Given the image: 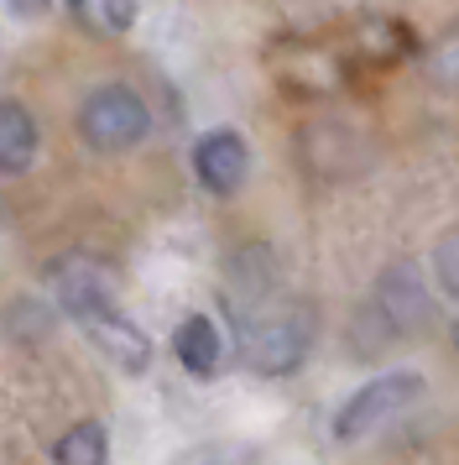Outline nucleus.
I'll list each match as a JSON object with an SVG mask.
<instances>
[{
	"mask_svg": "<svg viewBox=\"0 0 459 465\" xmlns=\"http://www.w3.org/2000/svg\"><path fill=\"white\" fill-rule=\"evenodd\" d=\"M434 277H438V288L459 303V231L438 235V246H434Z\"/></svg>",
	"mask_w": 459,
	"mask_h": 465,
	"instance_id": "4468645a",
	"label": "nucleus"
},
{
	"mask_svg": "<svg viewBox=\"0 0 459 465\" xmlns=\"http://www.w3.org/2000/svg\"><path fill=\"white\" fill-rule=\"evenodd\" d=\"M73 131H79V142L89 152L121 157V152H136L151 136V105L131 84H100L83 94Z\"/></svg>",
	"mask_w": 459,
	"mask_h": 465,
	"instance_id": "f03ea898",
	"label": "nucleus"
},
{
	"mask_svg": "<svg viewBox=\"0 0 459 465\" xmlns=\"http://www.w3.org/2000/svg\"><path fill=\"white\" fill-rule=\"evenodd\" d=\"M11 11L16 16H37V11H47V0H11Z\"/></svg>",
	"mask_w": 459,
	"mask_h": 465,
	"instance_id": "f3484780",
	"label": "nucleus"
},
{
	"mask_svg": "<svg viewBox=\"0 0 459 465\" xmlns=\"http://www.w3.org/2000/svg\"><path fill=\"white\" fill-rule=\"evenodd\" d=\"M360 43H366L371 58H402L407 37H402V26H392V22H360Z\"/></svg>",
	"mask_w": 459,
	"mask_h": 465,
	"instance_id": "2eb2a0df",
	"label": "nucleus"
},
{
	"mask_svg": "<svg viewBox=\"0 0 459 465\" xmlns=\"http://www.w3.org/2000/svg\"><path fill=\"white\" fill-rule=\"evenodd\" d=\"M434 324V293L423 282V267L417 262H392L386 272L376 277L371 298L360 303V314L350 324L355 356H376L396 340H413Z\"/></svg>",
	"mask_w": 459,
	"mask_h": 465,
	"instance_id": "f257e3e1",
	"label": "nucleus"
},
{
	"mask_svg": "<svg viewBox=\"0 0 459 465\" xmlns=\"http://www.w3.org/2000/svg\"><path fill=\"white\" fill-rule=\"evenodd\" d=\"M100 11H104L110 32H125V26L136 22V0H100Z\"/></svg>",
	"mask_w": 459,
	"mask_h": 465,
	"instance_id": "dca6fc26",
	"label": "nucleus"
},
{
	"mask_svg": "<svg viewBox=\"0 0 459 465\" xmlns=\"http://www.w3.org/2000/svg\"><path fill=\"white\" fill-rule=\"evenodd\" d=\"M47 288H53V303H58V314H68L73 324H94V319L115 314L121 309V282L115 272L94 262V256H58L53 267H47Z\"/></svg>",
	"mask_w": 459,
	"mask_h": 465,
	"instance_id": "7ed1b4c3",
	"label": "nucleus"
},
{
	"mask_svg": "<svg viewBox=\"0 0 459 465\" xmlns=\"http://www.w3.org/2000/svg\"><path fill=\"white\" fill-rule=\"evenodd\" d=\"M63 5H68V11H73V16H83V11H89V5H94V0H63Z\"/></svg>",
	"mask_w": 459,
	"mask_h": 465,
	"instance_id": "a211bd4d",
	"label": "nucleus"
},
{
	"mask_svg": "<svg viewBox=\"0 0 459 465\" xmlns=\"http://www.w3.org/2000/svg\"><path fill=\"white\" fill-rule=\"evenodd\" d=\"M0 231H5V214H0Z\"/></svg>",
	"mask_w": 459,
	"mask_h": 465,
	"instance_id": "aec40b11",
	"label": "nucleus"
},
{
	"mask_svg": "<svg viewBox=\"0 0 459 465\" xmlns=\"http://www.w3.org/2000/svg\"><path fill=\"white\" fill-rule=\"evenodd\" d=\"M277 68H282L288 89H298V94H329L339 84V58L334 53H282Z\"/></svg>",
	"mask_w": 459,
	"mask_h": 465,
	"instance_id": "9b49d317",
	"label": "nucleus"
},
{
	"mask_svg": "<svg viewBox=\"0 0 459 465\" xmlns=\"http://www.w3.org/2000/svg\"><path fill=\"white\" fill-rule=\"evenodd\" d=\"M5 330L16 345H42V340L58 330V303H42V298H16L11 314H5Z\"/></svg>",
	"mask_w": 459,
	"mask_h": 465,
	"instance_id": "ddd939ff",
	"label": "nucleus"
},
{
	"mask_svg": "<svg viewBox=\"0 0 459 465\" xmlns=\"http://www.w3.org/2000/svg\"><path fill=\"white\" fill-rule=\"evenodd\" d=\"M89 340H94L115 366H125V371H146V361H151V340H146V330L142 324H131L121 309L104 314V319H94V324H89Z\"/></svg>",
	"mask_w": 459,
	"mask_h": 465,
	"instance_id": "9d476101",
	"label": "nucleus"
},
{
	"mask_svg": "<svg viewBox=\"0 0 459 465\" xmlns=\"http://www.w3.org/2000/svg\"><path fill=\"white\" fill-rule=\"evenodd\" d=\"M313 351V314L288 309V314L261 319L246 335V366L256 377H292Z\"/></svg>",
	"mask_w": 459,
	"mask_h": 465,
	"instance_id": "39448f33",
	"label": "nucleus"
},
{
	"mask_svg": "<svg viewBox=\"0 0 459 465\" xmlns=\"http://www.w3.org/2000/svg\"><path fill=\"white\" fill-rule=\"evenodd\" d=\"M449 345H454V356H459V324H454V335H449Z\"/></svg>",
	"mask_w": 459,
	"mask_h": 465,
	"instance_id": "6ab92c4d",
	"label": "nucleus"
},
{
	"mask_svg": "<svg viewBox=\"0 0 459 465\" xmlns=\"http://www.w3.org/2000/svg\"><path fill=\"white\" fill-rule=\"evenodd\" d=\"M246 173H250V147L235 126H214L193 142V178H199L209 193L230 199V193L246 183Z\"/></svg>",
	"mask_w": 459,
	"mask_h": 465,
	"instance_id": "423d86ee",
	"label": "nucleus"
},
{
	"mask_svg": "<svg viewBox=\"0 0 459 465\" xmlns=\"http://www.w3.org/2000/svg\"><path fill=\"white\" fill-rule=\"evenodd\" d=\"M303 168L313 178H350V173L366 168V147L355 142L350 126H339V121H318V126H303Z\"/></svg>",
	"mask_w": 459,
	"mask_h": 465,
	"instance_id": "0eeeda50",
	"label": "nucleus"
},
{
	"mask_svg": "<svg viewBox=\"0 0 459 465\" xmlns=\"http://www.w3.org/2000/svg\"><path fill=\"white\" fill-rule=\"evenodd\" d=\"M42 152V126L21 100H0V178H21Z\"/></svg>",
	"mask_w": 459,
	"mask_h": 465,
	"instance_id": "6e6552de",
	"label": "nucleus"
},
{
	"mask_svg": "<svg viewBox=\"0 0 459 465\" xmlns=\"http://www.w3.org/2000/svg\"><path fill=\"white\" fill-rule=\"evenodd\" d=\"M417 398H423V377L417 371H381L366 387H355L345 398V408L334 413V440H345V444L366 440L376 429H386L396 413H407Z\"/></svg>",
	"mask_w": 459,
	"mask_h": 465,
	"instance_id": "20e7f679",
	"label": "nucleus"
},
{
	"mask_svg": "<svg viewBox=\"0 0 459 465\" xmlns=\"http://www.w3.org/2000/svg\"><path fill=\"white\" fill-rule=\"evenodd\" d=\"M53 460L58 465H104L110 460V434L100 419H83L73 429H63V440L53 444Z\"/></svg>",
	"mask_w": 459,
	"mask_h": 465,
	"instance_id": "f8f14e48",
	"label": "nucleus"
},
{
	"mask_svg": "<svg viewBox=\"0 0 459 465\" xmlns=\"http://www.w3.org/2000/svg\"><path fill=\"white\" fill-rule=\"evenodd\" d=\"M172 356L188 377H214L225 366V335L209 314H188L178 330H172Z\"/></svg>",
	"mask_w": 459,
	"mask_h": 465,
	"instance_id": "1a4fd4ad",
	"label": "nucleus"
}]
</instances>
